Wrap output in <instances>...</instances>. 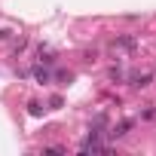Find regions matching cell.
<instances>
[{
	"label": "cell",
	"mask_w": 156,
	"mask_h": 156,
	"mask_svg": "<svg viewBox=\"0 0 156 156\" xmlns=\"http://www.w3.org/2000/svg\"><path fill=\"white\" fill-rule=\"evenodd\" d=\"M113 49H126V52H135V49H138V40H135V37H119V40L113 43Z\"/></svg>",
	"instance_id": "6da1fadb"
},
{
	"label": "cell",
	"mask_w": 156,
	"mask_h": 156,
	"mask_svg": "<svg viewBox=\"0 0 156 156\" xmlns=\"http://www.w3.org/2000/svg\"><path fill=\"white\" fill-rule=\"evenodd\" d=\"M150 83H153L150 73H132V86H135V89H147Z\"/></svg>",
	"instance_id": "7a4b0ae2"
},
{
	"label": "cell",
	"mask_w": 156,
	"mask_h": 156,
	"mask_svg": "<svg viewBox=\"0 0 156 156\" xmlns=\"http://www.w3.org/2000/svg\"><path fill=\"white\" fill-rule=\"evenodd\" d=\"M135 122L132 119H122L119 126H113V132H110V138H122V135H129V129H132Z\"/></svg>",
	"instance_id": "3957f363"
},
{
	"label": "cell",
	"mask_w": 156,
	"mask_h": 156,
	"mask_svg": "<svg viewBox=\"0 0 156 156\" xmlns=\"http://www.w3.org/2000/svg\"><path fill=\"white\" fill-rule=\"evenodd\" d=\"M34 76H37L40 83H49V80H52V76H49V70H43V67H37V70H34Z\"/></svg>",
	"instance_id": "277c9868"
},
{
	"label": "cell",
	"mask_w": 156,
	"mask_h": 156,
	"mask_svg": "<svg viewBox=\"0 0 156 156\" xmlns=\"http://www.w3.org/2000/svg\"><path fill=\"white\" fill-rule=\"evenodd\" d=\"M28 110H31V116H40V104H37V101H31V104H28Z\"/></svg>",
	"instance_id": "5b68a950"
},
{
	"label": "cell",
	"mask_w": 156,
	"mask_h": 156,
	"mask_svg": "<svg viewBox=\"0 0 156 156\" xmlns=\"http://www.w3.org/2000/svg\"><path fill=\"white\" fill-rule=\"evenodd\" d=\"M6 37H9V31H0V40H6Z\"/></svg>",
	"instance_id": "8992f818"
}]
</instances>
